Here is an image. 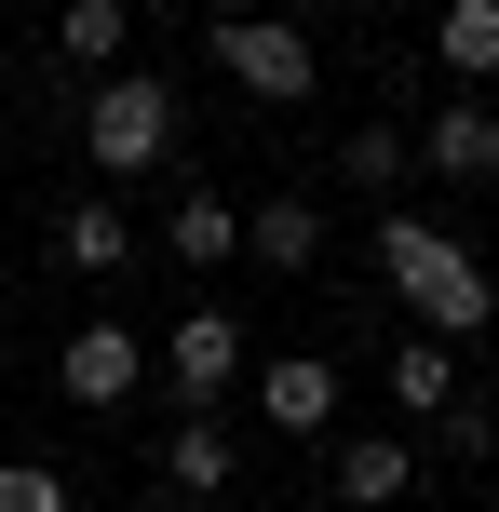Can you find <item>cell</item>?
I'll return each mask as SVG.
<instances>
[{"label":"cell","mask_w":499,"mask_h":512,"mask_svg":"<svg viewBox=\"0 0 499 512\" xmlns=\"http://www.w3.org/2000/svg\"><path fill=\"white\" fill-rule=\"evenodd\" d=\"M378 283L419 310V337H486L499 324V283L473 243H446L432 216H378Z\"/></svg>","instance_id":"cell-1"},{"label":"cell","mask_w":499,"mask_h":512,"mask_svg":"<svg viewBox=\"0 0 499 512\" xmlns=\"http://www.w3.org/2000/svg\"><path fill=\"white\" fill-rule=\"evenodd\" d=\"M176 81H149V68H108L95 95H81V162L95 176H162L176 162Z\"/></svg>","instance_id":"cell-2"},{"label":"cell","mask_w":499,"mask_h":512,"mask_svg":"<svg viewBox=\"0 0 499 512\" xmlns=\"http://www.w3.org/2000/svg\"><path fill=\"white\" fill-rule=\"evenodd\" d=\"M203 54H216V81H243L257 108H297V95H311V68H324L311 27H284V14H216Z\"/></svg>","instance_id":"cell-3"},{"label":"cell","mask_w":499,"mask_h":512,"mask_svg":"<svg viewBox=\"0 0 499 512\" xmlns=\"http://www.w3.org/2000/svg\"><path fill=\"white\" fill-rule=\"evenodd\" d=\"M257 432L324 445V432H338V364H324V351H270L257 364Z\"/></svg>","instance_id":"cell-4"},{"label":"cell","mask_w":499,"mask_h":512,"mask_svg":"<svg viewBox=\"0 0 499 512\" xmlns=\"http://www.w3.org/2000/svg\"><path fill=\"white\" fill-rule=\"evenodd\" d=\"M135 378H149V351H135V324H81L68 351H54V391H68L81 418H108V405H135Z\"/></svg>","instance_id":"cell-5"},{"label":"cell","mask_w":499,"mask_h":512,"mask_svg":"<svg viewBox=\"0 0 499 512\" xmlns=\"http://www.w3.org/2000/svg\"><path fill=\"white\" fill-rule=\"evenodd\" d=\"M162 378H176V405H230L243 391V324L230 310H189V324L162 337Z\"/></svg>","instance_id":"cell-6"},{"label":"cell","mask_w":499,"mask_h":512,"mask_svg":"<svg viewBox=\"0 0 499 512\" xmlns=\"http://www.w3.org/2000/svg\"><path fill=\"white\" fill-rule=\"evenodd\" d=\"M405 149H419L446 189H486V176H499V108H486V95H446L419 135H405Z\"/></svg>","instance_id":"cell-7"},{"label":"cell","mask_w":499,"mask_h":512,"mask_svg":"<svg viewBox=\"0 0 499 512\" xmlns=\"http://www.w3.org/2000/svg\"><path fill=\"white\" fill-rule=\"evenodd\" d=\"M324 472H338V499H351V512H392L405 486H419V459H405L392 432H324Z\"/></svg>","instance_id":"cell-8"},{"label":"cell","mask_w":499,"mask_h":512,"mask_svg":"<svg viewBox=\"0 0 499 512\" xmlns=\"http://www.w3.org/2000/svg\"><path fill=\"white\" fill-rule=\"evenodd\" d=\"M162 486H176V499H216V486H230V418H216V405H189L176 432H162Z\"/></svg>","instance_id":"cell-9"},{"label":"cell","mask_w":499,"mask_h":512,"mask_svg":"<svg viewBox=\"0 0 499 512\" xmlns=\"http://www.w3.org/2000/svg\"><path fill=\"white\" fill-rule=\"evenodd\" d=\"M162 243H176L189 270H230V256H243V203H230V189H176V216H162Z\"/></svg>","instance_id":"cell-10"},{"label":"cell","mask_w":499,"mask_h":512,"mask_svg":"<svg viewBox=\"0 0 499 512\" xmlns=\"http://www.w3.org/2000/svg\"><path fill=\"white\" fill-rule=\"evenodd\" d=\"M243 256H257V270H311V256H324V203H297V189H270V203L243 216Z\"/></svg>","instance_id":"cell-11"},{"label":"cell","mask_w":499,"mask_h":512,"mask_svg":"<svg viewBox=\"0 0 499 512\" xmlns=\"http://www.w3.org/2000/svg\"><path fill=\"white\" fill-rule=\"evenodd\" d=\"M432 68L473 95V81H499V0H446L432 14Z\"/></svg>","instance_id":"cell-12"},{"label":"cell","mask_w":499,"mask_h":512,"mask_svg":"<svg viewBox=\"0 0 499 512\" xmlns=\"http://www.w3.org/2000/svg\"><path fill=\"white\" fill-rule=\"evenodd\" d=\"M54 256H68L81 283H108V270H122V256H135V216L108 203V189H81V203H68V230H54Z\"/></svg>","instance_id":"cell-13"},{"label":"cell","mask_w":499,"mask_h":512,"mask_svg":"<svg viewBox=\"0 0 499 512\" xmlns=\"http://www.w3.org/2000/svg\"><path fill=\"white\" fill-rule=\"evenodd\" d=\"M54 54H68V68H122L135 54V0H68V14H54Z\"/></svg>","instance_id":"cell-14"},{"label":"cell","mask_w":499,"mask_h":512,"mask_svg":"<svg viewBox=\"0 0 499 512\" xmlns=\"http://www.w3.org/2000/svg\"><path fill=\"white\" fill-rule=\"evenodd\" d=\"M392 405H419V418L459 405V351H446V337H405V351H392Z\"/></svg>","instance_id":"cell-15"},{"label":"cell","mask_w":499,"mask_h":512,"mask_svg":"<svg viewBox=\"0 0 499 512\" xmlns=\"http://www.w3.org/2000/svg\"><path fill=\"white\" fill-rule=\"evenodd\" d=\"M405 162H419V149H405L392 122H351V149H338V176H351V189H405Z\"/></svg>","instance_id":"cell-16"},{"label":"cell","mask_w":499,"mask_h":512,"mask_svg":"<svg viewBox=\"0 0 499 512\" xmlns=\"http://www.w3.org/2000/svg\"><path fill=\"white\" fill-rule=\"evenodd\" d=\"M0 512H68V472L54 459H0Z\"/></svg>","instance_id":"cell-17"},{"label":"cell","mask_w":499,"mask_h":512,"mask_svg":"<svg viewBox=\"0 0 499 512\" xmlns=\"http://www.w3.org/2000/svg\"><path fill=\"white\" fill-rule=\"evenodd\" d=\"M432 432H446V445H459V459H486V445H499V418L473 405V391H459V405H446V418H432Z\"/></svg>","instance_id":"cell-18"},{"label":"cell","mask_w":499,"mask_h":512,"mask_svg":"<svg viewBox=\"0 0 499 512\" xmlns=\"http://www.w3.org/2000/svg\"><path fill=\"white\" fill-rule=\"evenodd\" d=\"M216 14H270V0H216Z\"/></svg>","instance_id":"cell-19"},{"label":"cell","mask_w":499,"mask_h":512,"mask_svg":"<svg viewBox=\"0 0 499 512\" xmlns=\"http://www.w3.org/2000/svg\"><path fill=\"white\" fill-rule=\"evenodd\" d=\"M486 512H499V499H486Z\"/></svg>","instance_id":"cell-20"}]
</instances>
